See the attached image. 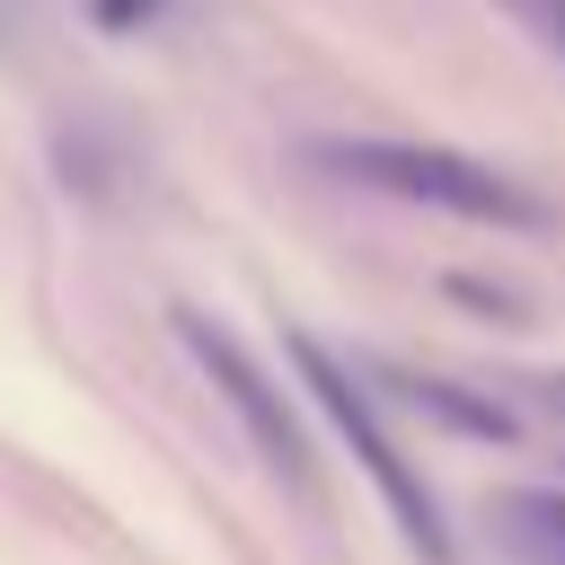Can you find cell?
<instances>
[{
    "label": "cell",
    "mask_w": 565,
    "mask_h": 565,
    "mask_svg": "<svg viewBox=\"0 0 565 565\" xmlns=\"http://www.w3.org/2000/svg\"><path fill=\"white\" fill-rule=\"evenodd\" d=\"M309 168L371 185V194H397V203H433L477 230H547L556 221L521 177H503L468 150H441V141H309Z\"/></svg>",
    "instance_id": "cell-1"
},
{
    "label": "cell",
    "mask_w": 565,
    "mask_h": 565,
    "mask_svg": "<svg viewBox=\"0 0 565 565\" xmlns=\"http://www.w3.org/2000/svg\"><path fill=\"white\" fill-rule=\"evenodd\" d=\"M291 371H300V388L327 406V424L344 433V450L362 459V477L380 486V503H388V521H397V539L424 556V565H459L450 556V530H441V503H433V486L415 477V459L397 450V433L380 424V397L318 344V335H291Z\"/></svg>",
    "instance_id": "cell-2"
},
{
    "label": "cell",
    "mask_w": 565,
    "mask_h": 565,
    "mask_svg": "<svg viewBox=\"0 0 565 565\" xmlns=\"http://www.w3.org/2000/svg\"><path fill=\"white\" fill-rule=\"evenodd\" d=\"M177 344L203 362V380L221 388V406L247 424V441H256V459L282 477V486H309V441H300V424H291V406H282V388H274V371L230 335V327H212L203 309H177Z\"/></svg>",
    "instance_id": "cell-3"
},
{
    "label": "cell",
    "mask_w": 565,
    "mask_h": 565,
    "mask_svg": "<svg viewBox=\"0 0 565 565\" xmlns=\"http://www.w3.org/2000/svg\"><path fill=\"white\" fill-rule=\"evenodd\" d=\"M486 521L512 565H565V486H503Z\"/></svg>",
    "instance_id": "cell-4"
},
{
    "label": "cell",
    "mask_w": 565,
    "mask_h": 565,
    "mask_svg": "<svg viewBox=\"0 0 565 565\" xmlns=\"http://www.w3.org/2000/svg\"><path fill=\"white\" fill-rule=\"evenodd\" d=\"M397 397L424 415V424H450V433H477V441H512V415L494 397H468L450 380H397Z\"/></svg>",
    "instance_id": "cell-5"
},
{
    "label": "cell",
    "mask_w": 565,
    "mask_h": 565,
    "mask_svg": "<svg viewBox=\"0 0 565 565\" xmlns=\"http://www.w3.org/2000/svg\"><path fill=\"white\" fill-rule=\"evenodd\" d=\"M503 9H521V18H530L547 44H565V0H503Z\"/></svg>",
    "instance_id": "cell-6"
},
{
    "label": "cell",
    "mask_w": 565,
    "mask_h": 565,
    "mask_svg": "<svg viewBox=\"0 0 565 565\" xmlns=\"http://www.w3.org/2000/svg\"><path fill=\"white\" fill-rule=\"evenodd\" d=\"M556 406H565V380H556Z\"/></svg>",
    "instance_id": "cell-7"
}]
</instances>
